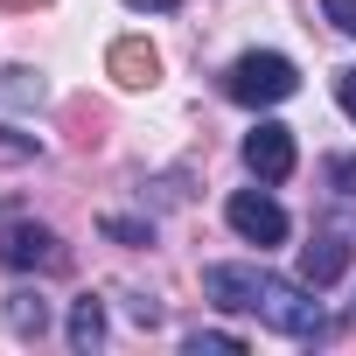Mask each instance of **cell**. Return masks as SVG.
<instances>
[{
    "mask_svg": "<svg viewBox=\"0 0 356 356\" xmlns=\"http://www.w3.org/2000/svg\"><path fill=\"white\" fill-rule=\"evenodd\" d=\"M0 98H8V105H35L42 98V77L35 70H0Z\"/></svg>",
    "mask_w": 356,
    "mask_h": 356,
    "instance_id": "obj_10",
    "label": "cell"
},
{
    "mask_svg": "<svg viewBox=\"0 0 356 356\" xmlns=\"http://www.w3.org/2000/svg\"><path fill=\"white\" fill-rule=\"evenodd\" d=\"M321 15L335 22V35H349V42H356V0H321Z\"/></svg>",
    "mask_w": 356,
    "mask_h": 356,
    "instance_id": "obj_13",
    "label": "cell"
},
{
    "mask_svg": "<svg viewBox=\"0 0 356 356\" xmlns=\"http://www.w3.org/2000/svg\"><path fill=\"white\" fill-rule=\"evenodd\" d=\"M203 293L231 314H259L286 342H321L328 335V307L314 300L307 280H280L266 266H203Z\"/></svg>",
    "mask_w": 356,
    "mask_h": 356,
    "instance_id": "obj_1",
    "label": "cell"
},
{
    "mask_svg": "<svg viewBox=\"0 0 356 356\" xmlns=\"http://www.w3.org/2000/svg\"><path fill=\"white\" fill-rule=\"evenodd\" d=\"M293 161H300V147H293V126H280V119H259V126L245 133V168L259 175L266 189H273V182H286V175H293Z\"/></svg>",
    "mask_w": 356,
    "mask_h": 356,
    "instance_id": "obj_4",
    "label": "cell"
},
{
    "mask_svg": "<svg viewBox=\"0 0 356 356\" xmlns=\"http://www.w3.org/2000/svg\"><path fill=\"white\" fill-rule=\"evenodd\" d=\"M8 321H15V335H42V328H49V307H42V293H15Z\"/></svg>",
    "mask_w": 356,
    "mask_h": 356,
    "instance_id": "obj_8",
    "label": "cell"
},
{
    "mask_svg": "<svg viewBox=\"0 0 356 356\" xmlns=\"http://www.w3.org/2000/svg\"><path fill=\"white\" fill-rule=\"evenodd\" d=\"M245 349V335H231V328H196L189 335V356H238Z\"/></svg>",
    "mask_w": 356,
    "mask_h": 356,
    "instance_id": "obj_9",
    "label": "cell"
},
{
    "mask_svg": "<svg viewBox=\"0 0 356 356\" xmlns=\"http://www.w3.org/2000/svg\"><path fill=\"white\" fill-rule=\"evenodd\" d=\"M224 217H231V231H238L245 245H259V252H266V245H286V231H293L286 210H280L266 189H238V196L224 203Z\"/></svg>",
    "mask_w": 356,
    "mask_h": 356,
    "instance_id": "obj_3",
    "label": "cell"
},
{
    "mask_svg": "<svg viewBox=\"0 0 356 356\" xmlns=\"http://www.w3.org/2000/svg\"><path fill=\"white\" fill-rule=\"evenodd\" d=\"M335 98H342V112L356 119V63H349V70H335Z\"/></svg>",
    "mask_w": 356,
    "mask_h": 356,
    "instance_id": "obj_15",
    "label": "cell"
},
{
    "mask_svg": "<svg viewBox=\"0 0 356 356\" xmlns=\"http://www.w3.org/2000/svg\"><path fill=\"white\" fill-rule=\"evenodd\" d=\"M342 266H349V238H335V231H321L307 252H300V280L321 293V286H335L342 280Z\"/></svg>",
    "mask_w": 356,
    "mask_h": 356,
    "instance_id": "obj_6",
    "label": "cell"
},
{
    "mask_svg": "<svg viewBox=\"0 0 356 356\" xmlns=\"http://www.w3.org/2000/svg\"><path fill=\"white\" fill-rule=\"evenodd\" d=\"M0 266H63V245L49 224H0Z\"/></svg>",
    "mask_w": 356,
    "mask_h": 356,
    "instance_id": "obj_5",
    "label": "cell"
},
{
    "mask_svg": "<svg viewBox=\"0 0 356 356\" xmlns=\"http://www.w3.org/2000/svg\"><path fill=\"white\" fill-rule=\"evenodd\" d=\"M105 238H119V245H154V224H133V217H105Z\"/></svg>",
    "mask_w": 356,
    "mask_h": 356,
    "instance_id": "obj_12",
    "label": "cell"
},
{
    "mask_svg": "<svg viewBox=\"0 0 356 356\" xmlns=\"http://www.w3.org/2000/svg\"><path fill=\"white\" fill-rule=\"evenodd\" d=\"M293 91H300V70L280 49H245L224 70V98H238V105H286Z\"/></svg>",
    "mask_w": 356,
    "mask_h": 356,
    "instance_id": "obj_2",
    "label": "cell"
},
{
    "mask_svg": "<svg viewBox=\"0 0 356 356\" xmlns=\"http://www.w3.org/2000/svg\"><path fill=\"white\" fill-rule=\"evenodd\" d=\"M328 182H335V196H356V154H335L328 161Z\"/></svg>",
    "mask_w": 356,
    "mask_h": 356,
    "instance_id": "obj_14",
    "label": "cell"
},
{
    "mask_svg": "<svg viewBox=\"0 0 356 356\" xmlns=\"http://www.w3.org/2000/svg\"><path fill=\"white\" fill-rule=\"evenodd\" d=\"M98 342H105V300H77V307H70V349L91 356Z\"/></svg>",
    "mask_w": 356,
    "mask_h": 356,
    "instance_id": "obj_7",
    "label": "cell"
},
{
    "mask_svg": "<svg viewBox=\"0 0 356 356\" xmlns=\"http://www.w3.org/2000/svg\"><path fill=\"white\" fill-rule=\"evenodd\" d=\"M126 8H140V15H175L182 0H126Z\"/></svg>",
    "mask_w": 356,
    "mask_h": 356,
    "instance_id": "obj_16",
    "label": "cell"
},
{
    "mask_svg": "<svg viewBox=\"0 0 356 356\" xmlns=\"http://www.w3.org/2000/svg\"><path fill=\"white\" fill-rule=\"evenodd\" d=\"M112 63H119V70H126V77H119V84H147V77H154V56H140V49H133V42H126V49H119V56H112Z\"/></svg>",
    "mask_w": 356,
    "mask_h": 356,
    "instance_id": "obj_11",
    "label": "cell"
}]
</instances>
